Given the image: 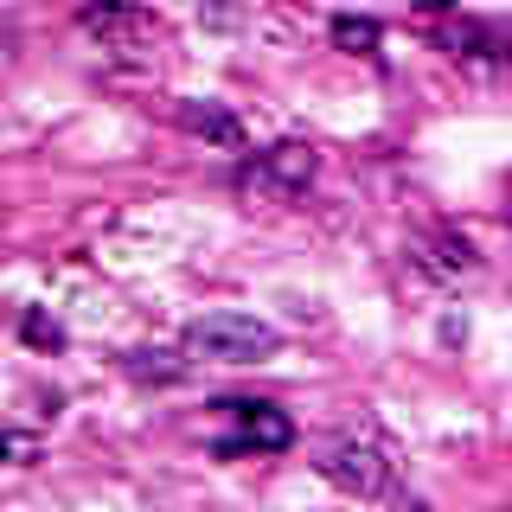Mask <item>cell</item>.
I'll list each match as a JSON object with an SVG mask.
<instances>
[{"label":"cell","mask_w":512,"mask_h":512,"mask_svg":"<svg viewBox=\"0 0 512 512\" xmlns=\"http://www.w3.org/2000/svg\"><path fill=\"white\" fill-rule=\"evenodd\" d=\"M77 32L96 39L116 64H154V45H160V20L148 7H135V0H84Z\"/></svg>","instance_id":"1"},{"label":"cell","mask_w":512,"mask_h":512,"mask_svg":"<svg viewBox=\"0 0 512 512\" xmlns=\"http://www.w3.org/2000/svg\"><path fill=\"white\" fill-rule=\"evenodd\" d=\"M282 346V333L256 314H199L186 327V352L205 365H256Z\"/></svg>","instance_id":"2"},{"label":"cell","mask_w":512,"mask_h":512,"mask_svg":"<svg viewBox=\"0 0 512 512\" xmlns=\"http://www.w3.org/2000/svg\"><path fill=\"white\" fill-rule=\"evenodd\" d=\"M320 474H327L340 493H352V500H397V506L423 512V500L404 493L397 461H391V448H384V442H340L327 461H320Z\"/></svg>","instance_id":"3"},{"label":"cell","mask_w":512,"mask_h":512,"mask_svg":"<svg viewBox=\"0 0 512 512\" xmlns=\"http://www.w3.org/2000/svg\"><path fill=\"white\" fill-rule=\"evenodd\" d=\"M320 173V154L308 141H276V148H263L256 160L237 167V192H250V199H301V192L314 186Z\"/></svg>","instance_id":"4"},{"label":"cell","mask_w":512,"mask_h":512,"mask_svg":"<svg viewBox=\"0 0 512 512\" xmlns=\"http://www.w3.org/2000/svg\"><path fill=\"white\" fill-rule=\"evenodd\" d=\"M436 45L468 71H500L512 64V26L506 20H480V13H461V20L436 26Z\"/></svg>","instance_id":"5"},{"label":"cell","mask_w":512,"mask_h":512,"mask_svg":"<svg viewBox=\"0 0 512 512\" xmlns=\"http://www.w3.org/2000/svg\"><path fill=\"white\" fill-rule=\"evenodd\" d=\"M410 263L423 269V276H436V282H461V276L480 269V250L455 231V224H429V231L410 237Z\"/></svg>","instance_id":"6"},{"label":"cell","mask_w":512,"mask_h":512,"mask_svg":"<svg viewBox=\"0 0 512 512\" xmlns=\"http://www.w3.org/2000/svg\"><path fill=\"white\" fill-rule=\"evenodd\" d=\"M237 416V436L218 442V455H282L295 442V423L276 410V404H224Z\"/></svg>","instance_id":"7"},{"label":"cell","mask_w":512,"mask_h":512,"mask_svg":"<svg viewBox=\"0 0 512 512\" xmlns=\"http://www.w3.org/2000/svg\"><path fill=\"white\" fill-rule=\"evenodd\" d=\"M173 122H180L192 141H212V148H244V122H237L224 103H205V96H180V103H173Z\"/></svg>","instance_id":"8"},{"label":"cell","mask_w":512,"mask_h":512,"mask_svg":"<svg viewBox=\"0 0 512 512\" xmlns=\"http://www.w3.org/2000/svg\"><path fill=\"white\" fill-rule=\"evenodd\" d=\"M378 39H384V26H378V20H365V13H340V20H333V45H340V52L372 58V52H378Z\"/></svg>","instance_id":"9"},{"label":"cell","mask_w":512,"mask_h":512,"mask_svg":"<svg viewBox=\"0 0 512 512\" xmlns=\"http://www.w3.org/2000/svg\"><path fill=\"white\" fill-rule=\"evenodd\" d=\"M122 372H128V378H154V384H173V378L186 372V365L173 359V352H128V359H122Z\"/></svg>","instance_id":"10"},{"label":"cell","mask_w":512,"mask_h":512,"mask_svg":"<svg viewBox=\"0 0 512 512\" xmlns=\"http://www.w3.org/2000/svg\"><path fill=\"white\" fill-rule=\"evenodd\" d=\"M20 340L39 346V352H58V346H64V327H58L45 308H26V314H20Z\"/></svg>","instance_id":"11"},{"label":"cell","mask_w":512,"mask_h":512,"mask_svg":"<svg viewBox=\"0 0 512 512\" xmlns=\"http://www.w3.org/2000/svg\"><path fill=\"white\" fill-rule=\"evenodd\" d=\"M7 455H13V468H32V455H39V442H32L26 429H7Z\"/></svg>","instance_id":"12"},{"label":"cell","mask_w":512,"mask_h":512,"mask_svg":"<svg viewBox=\"0 0 512 512\" xmlns=\"http://www.w3.org/2000/svg\"><path fill=\"white\" fill-rule=\"evenodd\" d=\"M416 7H423V13H442V7H448V0H416Z\"/></svg>","instance_id":"13"}]
</instances>
